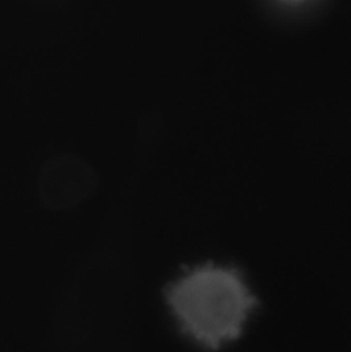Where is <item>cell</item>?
I'll return each mask as SVG.
<instances>
[{
  "mask_svg": "<svg viewBox=\"0 0 351 352\" xmlns=\"http://www.w3.org/2000/svg\"><path fill=\"white\" fill-rule=\"evenodd\" d=\"M166 301L181 331L210 351L238 338L258 304L238 269L212 263L195 267L169 285Z\"/></svg>",
  "mask_w": 351,
  "mask_h": 352,
  "instance_id": "6da1fadb",
  "label": "cell"
},
{
  "mask_svg": "<svg viewBox=\"0 0 351 352\" xmlns=\"http://www.w3.org/2000/svg\"><path fill=\"white\" fill-rule=\"evenodd\" d=\"M99 186L94 167L72 153H60L41 164L37 177L39 201L49 211H67L90 199Z\"/></svg>",
  "mask_w": 351,
  "mask_h": 352,
  "instance_id": "7a4b0ae2",
  "label": "cell"
},
{
  "mask_svg": "<svg viewBox=\"0 0 351 352\" xmlns=\"http://www.w3.org/2000/svg\"><path fill=\"white\" fill-rule=\"evenodd\" d=\"M324 0H269V3L288 14H301L321 6Z\"/></svg>",
  "mask_w": 351,
  "mask_h": 352,
  "instance_id": "3957f363",
  "label": "cell"
}]
</instances>
